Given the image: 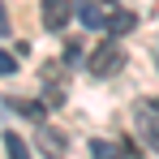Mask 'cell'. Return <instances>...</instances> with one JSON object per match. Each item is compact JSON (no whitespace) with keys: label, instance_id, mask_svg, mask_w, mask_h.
Wrapping results in <instances>:
<instances>
[{"label":"cell","instance_id":"cell-11","mask_svg":"<svg viewBox=\"0 0 159 159\" xmlns=\"http://www.w3.org/2000/svg\"><path fill=\"white\" fill-rule=\"evenodd\" d=\"M13 69H17V56H9V52H0V78H4V73H13Z\"/></svg>","mask_w":159,"mask_h":159},{"label":"cell","instance_id":"cell-8","mask_svg":"<svg viewBox=\"0 0 159 159\" xmlns=\"http://www.w3.org/2000/svg\"><path fill=\"white\" fill-rule=\"evenodd\" d=\"M4 103L13 107V112H22V116H30V120H39V125L48 120V107L43 103H26V99H4Z\"/></svg>","mask_w":159,"mask_h":159},{"label":"cell","instance_id":"cell-1","mask_svg":"<svg viewBox=\"0 0 159 159\" xmlns=\"http://www.w3.org/2000/svg\"><path fill=\"white\" fill-rule=\"evenodd\" d=\"M86 69H90L95 78H112V73H120V69H125V52H120V43H116V39L99 43V48L90 52V60H86Z\"/></svg>","mask_w":159,"mask_h":159},{"label":"cell","instance_id":"cell-7","mask_svg":"<svg viewBox=\"0 0 159 159\" xmlns=\"http://www.w3.org/2000/svg\"><path fill=\"white\" fill-rule=\"evenodd\" d=\"M90 159H125V146H120V142L95 138V142H90Z\"/></svg>","mask_w":159,"mask_h":159},{"label":"cell","instance_id":"cell-10","mask_svg":"<svg viewBox=\"0 0 159 159\" xmlns=\"http://www.w3.org/2000/svg\"><path fill=\"white\" fill-rule=\"evenodd\" d=\"M65 56H69V65H82V43H78V39L65 43Z\"/></svg>","mask_w":159,"mask_h":159},{"label":"cell","instance_id":"cell-9","mask_svg":"<svg viewBox=\"0 0 159 159\" xmlns=\"http://www.w3.org/2000/svg\"><path fill=\"white\" fill-rule=\"evenodd\" d=\"M4 151H9V159H30V146H26V142H22L13 129L4 133Z\"/></svg>","mask_w":159,"mask_h":159},{"label":"cell","instance_id":"cell-4","mask_svg":"<svg viewBox=\"0 0 159 159\" xmlns=\"http://www.w3.org/2000/svg\"><path fill=\"white\" fill-rule=\"evenodd\" d=\"M39 151H43L48 159H60L65 155V133L52 129V125H39Z\"/></svg>","mask_w":159,"mask_h":159},{"label":"cell","instance_id":"cell-5","mask_svg":"<svg viewBox=\"0 0 159 159\" xmlns=\"http://www.w3.org/2000/svg\"><path fill=\"white\" fill-rule=\"evenodd\" d=\"M73 13L82 17V26H86V30H103V26H107V17L99 13V4H95V0H82V4H73Z\"/></svg>","mask_w":159,"mask_h":159},{"label":"cell","instance_id":"cell-12","mask_svg":"<svg viewBox=\"0 0 159 159\" xmlns=\"http://www.w3.org/2000/svg\"><path fill=\"white\" fill-rule=\"evenodd\" d=\"M9 30H13L9 26V13H4V4H0V34H9Z\"/></svg>","mask_w":159,"mask_h":159},{"label":"cell","instance_id":"cell-3","mask_svg":"<svg viewBox=\"0 0 159 159\" xmlns=\"http://www.w3.org/2000/svg\"><path fill=\"white\" fill-rule=\"evenodd\" d=\"M138 133H142V142L151 146V151H159V112L146 103H138Z\"/></svg>","mask_w":159,"mask_h":159},{"label":"cell","instance_id":"cell-6","mask_svg":"<svg viewBox=\"0 0 159 159\" xmlns=\"http://www.w3.org/2000/svg\"><path fill=\"white\" fill-rule=\"evenodd\" d=\"M133 26H138V13H129V9H116V13L107 17V30H112V34H129Z\"/></svg>","mask_w":159,"mask_h":159},{"label":"cell","instance_id":"cell-13","mask_svg":"<svg viewBox=\"0 0 159 159\" xmlns=\"http://www.w3.org/2000/svg\"><path fill=\"white\" fill-rule=\"evenodd\" d=\"M103 4H107V0H103Z\"/></svg>","mask_w":159,"mask_h":159},{"label":"cell","instance_id":"cell-2","mask_svg":"<svg viewBox=\"0 0 159 159\" xmlns=\"http://www.w3.org/2000/svg\"><path fill=\"white\" fill-rule=\"evenodd\" d=\"M73 22V0H43V26L48 30H65Z\"/></svg>","mask_w":159,"mask_h":159}]
</instances>
